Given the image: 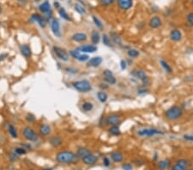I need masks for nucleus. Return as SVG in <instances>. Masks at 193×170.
<instances>
[{
  "label": "nucleus",
  "instance_id": "nucleus-27",
  "mask_svg": "<svg viewBox=\"0 0 193 170\" xmlns=\"http://www.w3.org/2000/svg\"><path fill=\"white\" fill-rule=\"evenodd\" d=\"M111 157H112V160L114 162H122L123 160H124V156L122 153L120 152H113L112 155H111Z\"/></svg>",
  "mask_w": 193,
  "mask_h": 170
},
{
  "label": "nucleus",
  "instance_id": "nucleus-6",
  "mask_svg": "<svg viewBox=\"0 0 193 170\" xmlns=\"http://www.w3.org/2000/svg\"><path fill=\"white\" fill-rule=\"evenodd\" d=\"M22 136L24 137V139L26 140L31 141V142H36L39 139V136L36 133V132L29 126H26V127L23 128Z\"/></svg>",
  "mask_w": 193,
  "mask_h": 170
},
{
  "label": "nucleus",
  "instance_id": "nucleus-18",
  "mask_svg": "<svg viewBox=\"0 0 193 170\" xmlns=\"http://www.w3.org/2000/svg\"><path fill=\"white\" fill-rule=\"evenodd\" d=\"M103 61L102 58L100 57V56H95V57H93L91 58L90 59L88 60V66L89 67H94V68H96V67H99L101 63Z\"/></svg>",
  "mask_w": 193,
  "mask_h": 170
},
{
  "label": "nucleus",
  "instance_id": "nucleus-21",
  "mask_svg": "<svg viewBox=\"0 0 193 170\" xmlns=\"http://www.w3.org/2000/svg\"><path fill=\"white\" fill-rule=\"evenodd\" d=\"M20 52L25 57V58H29L32 55V52H31V48L29 45L27 44H23L20 46Z\"/></svg>",
  "mask_w": 193,
  "mask_h": 170
},
{
  "label": "nucleus",
  "instance_id": "nucleus-2",
  "mask_svg": "<svg viewBox=\"0 0 193 170\" xmlns=\"http://www.w3.org/2000/svg\"><path fill=\"white\" fill-rule=\"evenodd\" d=\"M184 110L178 105H173L165 111V118L169 121H177L182 118Z\"/></svg>",
  "mask_w": 193,
  "mask_h": 170
},
{
  "label": "nucleus",
  "instance_id": "nucleus-56",
  "mask_svg": "<svg viewBox=\"0 0 193 170\" xmlns=\"http://www.w3.org/2000/svg\"><path fill=\"white\" fill-rule=\"evenodd\" d=\"M34 1H36V2H39V1H41V0H34Z\"/></svg>",
  "mask_w": 193,
  "mask_h": 170
},
{
  "label": "nucleus",
  "instance_id": "nucleus-49",
  "mask_svg": "<svg viewBox=\"0 0 193 170\" xmlns=\"http://www.w3.org/2000/svg\"><path fill=\"white\" fill-rule=\"evenodd\" d=\"M110 163H111V162H110L109 158H108V157H104V159H103V164H104L105 167H109V166H110Z\"/></svg>",
  "mask_w": 193,
  "mask_h": 170
},
{
  "label": "nucleus",
  "instance_id": "nucleus-43",
  "mask_svg": "<svg viewBox=\"0 0 193 170\" xmlns=\"http://www.w3.org/2000/svg\"><path fill=\"white\" fill-rule=\"evenodd\" d=\"M15 154H17L18 155H22L26 154V150L23 149L22 147H17L15 149Z\"/></svg>",
  "mask_w": 193,
  "mask_h": 170
},
{
  "label": "nucleus",
  "instance_id": "nucleus-35",
  "mask_svg": "<svg viewBox=\"0 0 193 170\" xmlns=\"http://www.w3.org/2000/svg\"><path fill=\"white\" fill-rule=\"evenodd\" d=\"M104 77L106 83H108L109 85H114L117 83V79L113 75H110V76H106Z\"/></svg>",
  "mask_w": 193,
  "mask_h": 170
},
{
  "label": "nucleus",
  "instance_id": "nucleus-55",
  "mask_svg": "<svg viewBox=\"0 0 193 170\" xmlns=\"http://www.w3.org/2000/svg\"><path fill=\"white\" fill-rule=\"evenodd\" d=\"M2 12V8H1V6H0V13Z\"/></svg>",
  "mask_w": 193,
  "mask_h": 170
},
{
  "label": "nucleus",
  "instance_id": "nucleus-19",
  "mask_svg": "<svg viewBox=\"0 0 193 170\" xmlns=\"http://www.w3.org/2000/svg\"><path fill=\"white\" fill-rule=\"evenodd\" d=\"M159 63H160L161 67L163 69V71L166 73V74H172V73L173 72V67L171 66V64L166 61V59H161L160 61H159Z\"/></svg>",
  "mask_w": 193,
  "mask_h": 170
},
{
  "label": "nucleus",
  "instance_id": "nucleus-46",
  "mask_svg": "<svg viewBox=\"0 0 193 170\" xmlns=\"http://www.w3.org/2000/svg\"><path fill=\"white\" fill-rule=\"evenodd\" d=\"M120 68L123 71L126 70V68H127V62L125 61V60H124V59H122L120 61Z\"/></svg>",
  "mask_w": 193,
  "mask_h": 170
},
{
  "label": "nucleus",
  "instance_id": "nucleus-9",
  "mask_svg": "<svg viewBox=\"0 0 193 170\" xmlns=\"http://www.w3.org/2000/svg\"><path fill=\"white\" fill-rule=\"evenodd\" d=\"M53 52L56 54V56L63 61H68L69 60V54L62 48L59 46H53Z\"/></svg>",
  "mask_w": 193,
  "mask_h": 170
},
{
  "label": "nucleus",
  "instance_id": "nucleus-39",
  "mask_svg": "<svg viewBox=\"0 0 193 170\" xmlns=\"http://www.w3.org/2000/svg\"><path fill=\"white\" fill-rule=\"evenodd\" d=\"M75 10H76V12H78V13L81 14V15H84V14L86 13L84 8H83V6L79 5V4H76V5H75Z\"/></svg>",
  "mask_w": 193,
  "mask_h": 170
},
{
  "label": "nucleus",
  "instance_id": "nucleus-31",
  "mask_svg": "<svg viewBox=\"0 0 193 170\" xmlns=\"http://www.w3.org/2000/svg\"><path fill=\"white\" fill-rule=\"evenodd\" d=\"M102 42H103V44H104L105 46H108V47H113V46L112 39L107 34H106L102 35Z\"/></svg>",
  "mask_w": 193,
  "mask_h": 170
},
{
  "label": "nucleus",
  "instance_id": "nucleus-52",
  "mask_svg": "<svg viewBox=\"0 0 193 170\" xmlns=\"http://www.w3.org/2000/svg\"><path fill=\"white\" fill-rule=\"evenodd\" d=\"M8 55L6 54V53H4V54H2V55H0V61H3V60H4L5 59H6V57H7Z\"/></svg>",
  "mask_w": 193,
  "mask_h": 170
},
{
  "label": "nucleus",
  "instance_id": "nucleus-59",
  "mask_svg": "<svg viewBox=\"0 0 193 170\" xmlns=\"http://www.w3.org/2000/svg\"><path fill=\"white\" fill-rule=\"evenodd\" d=\"M31 170H34V169H31Z\"/></svg>",
  "mask_w": 193,
  "mask_h": 170
},
{
  "label": "nucleus",
  "instance_id": "nucleus-25",
  "mask_svg": "<svg viewBox=\"0 0 193 170\" xmlns=\"http://www.w3.org/2000/svg\"><path fill=\"white\" fill-rule=\"evenodd\" d=\"M108 132L115 137H118L119 135H121V131L119 128V125H111L108 129Z\"/></svg>",
  "mask_w": 193,
  "mask_h": 170
},
{
  "label": "nucleus",
  "instance_id": "nucleus-36",
  "mask_svg": "<svg viewBox=\"0 0 193 170\" xmlns=\"http://www.w3.org/2000/svg\"><path fill=\"white\" fill-rule=\"evenodd\" d=\"M59 13L60 16H61L63 19H64V20H66V21H71V17H70V15H68V13L66 12V10H65L64 8H59Z\"/></svg>",
  "mask_w": 193,
  "mask_h": 170
},
{
  "label": "nucleus",
  "instance_id": "nucleus-50",
  "mask_svg": "<svg viewBox=\"0 0 193 170\" xmlns=\"http://www.w3.org/2000/svg\"><path fill=\"white\" fill-rule=\"evenodd\" d=\"M123 169L124 170H132V166L130 163H125L123 165Z\"/></svg>",
  "mask_w": 193,
  "mask_h": 170
},
{
  "label": "nucleus",
  "instance_id": "nucleus-7",
  "mask_svg": "<svg viewBox=\"0 0 193 170\" xmlns=\"http://www.w3.org/2000/svg\"><path fill=\"white\" fill-rule=\"evenodd\" d=\"M169 38L173 42H179L183 39V34L178 29H173L169 33Z\"/></svg>",
  "mask_w": 193,
  "mask_h": 170
},
{
  "label": "nucleus",
  "instance_id": "nucleus-24",
  "mask_svg": "<svg viewBox=\"0 0 193 170\" xmlns=\"http://www.w3.org/2000/svg\"><path fill=\"white\" fill-rule=\"evenodd\" d=\"M49 143L53 147H59L63 143V139L59 136H53L50 139Z\"/></svg>",
  "mask_w": 193,
  "mask_h": 170
},
{
  "label": "nucleus",
  "instance_id": "nucleus-1",
  "mask_svg": "<svg viewBox=\"0 0 193 170\" xmlns=\"http://www.w3.org/2000/svg\"><path fill=\"white\" fill-rule=\"evenodd\" d=\"M56 160L63 164H71L75 163L79 160V157L76 154L73 153L72 151L64 150L60 151L56 155Z\"/></svg>",
  "mask_w": 193,
  "mask_h": 170
},
{
  "label": "nucleus",
  "instance_id": "nucleus-3",
  "mask_svg": "<svg viewBox=\"0 0 193 170\" xmlns=\"http://www.w3.org/2000/svg\"><path fill=\"white\" fill-rule=\"evenodd\" d=\"M165 132L155 128V127H149V128H143L136 132L137 136L141 138H153L156 136H163L165 135Z\"/></svg>",
  "mask_w": 193,
  "mask_h": 170
},
{
  "label": "nucleus",
  "instance_id": "nucleus-11",
  "mask_svg": "<svg viewBox=\"0 0 193 170\" xmlns=\"http://www.w3.org/2000/svg\"><path fill=\"white\" fill-rule=\"evenodd\" d=\"M51 30L52 32L53 35L60 38L61 37V30H60L59 22L57 19H53L51 22Z\"/></svg>",
  "mask_w": 193,
  "mask_h": 170
},
{
  "label": "nucleus",
  "instance_id": "nucleus-40",
  "mask_svg": "<svg viewBox=\"0 0 193 170\" xmlns=\"http://www.w3.org/2000/svg\"><path fill=\"white\" fill-rule=\"evenodd\" d=\"M183 140L193 143V135L192 134H189V133H185V134L183 135Z\"/></svg>",
  "mask_w": 193,
  "mask_h": 170
},
{
  "label": "nucleus",
  "instance_id": "nucleus-29",
  "mask_svg": "<svg viewBox=\"0 0 193 170\" xmlns=\"http://www.w3.org/2000/svg\"><path fill=\"white\" fill-rule=\"evenodd\" d=\"M40 10L42 12V13H48L51 11V5L49 3V2L45 1L43 3H41L40 5Z\"/></svg>",
  "mask_w": 193,
  "mask_h": 170
},
{
  "label": "nucleus",
  "instance_id": "nucleus-48",
  "mask_svg": "<svg viewBox=\"0 0 193 170\" xmlns=\"http://www.w3.org/2000/svg\"><path fill=\"white\" fill-rule=\"evenodd\" d=\"M99 87H100V89H101V90H102V91H105L106 90H107V89L109 88L108 83H100Z\"/></svg>",
  "mask_w": 193,
  "mask_h": 170
},
{
  "label": "nucleus",
  "instance_id": "nucleus-32",
  "mask_svg": "<svg viewBox=\"0 0 193 170\" xmlns=\"http://www.w3.org/2000/svg\"><path fill=\"white\" fill-rule=\"evenodd\" d=\"M97 98L101 103H105L108 99V95L105 91H100L97 93Z\"/></svg>",
  "mask_w": 193,
  "mask_h": 170
},
{
  "label": "nucleus",
  "instance_id": "nucleus-58",
  "mask_svg": "<svg viewBox=\"0 0 193 170\" xmlns=\"http://www.w3.org/2000/svg\"><path fill=\"white\" fill-rule=\"evenodd\" d=\"M75 170H81V169H75Z\"/></svg>",
  "mask_w": 193,
  "mask_h": 170
},
{
  "label": "nucleus",
  "instance_id": "nucleus-53",
  "mask_svg": "<svg viewBox=\"0 0 193 170\" xmlns=\"http://www.w3.org/2000/svg\"><path fill=\"white\" fill-rule=\"evenodd\" d=\"M54 6H55V8H57V9H59L60 7L59 3L58 2H55V3H54Z\"/></svg>",
  "mask_w": 193,
  "mask_h": 170
},
{
  "label": "nucleus",
  "instance_id": "nucleus-16",
  "mask_svg": "<svg viewBox=\"0 0 193 170\" xmlns=\"http://www.w3.org/2000/svg\"><path fill=\"white\" fill-rule=\"evenodd\" d=\"M188 167V161L185 159H179L173 166L172 170H186Z\"/></svg>",
  "mask_w": 193,
  "mask_h": 170
},
{
  "label": "nucleus",
  "instance_id": "nucleus-33",
  "mask_svg": "<svg viewBox=\"0 0 193 170\" xmlns=\"http://www.w3.org/2000/svg\"><path fill=\"white\" fill-rule=\"evenodd\" d=\"M111 39H112V41H113V42L114 44L121 45V43H122L121 38L119 37L118 34H116V33H114V32L111 33Z\"/></svg>",
  "mask_w": 193,
  "mask_h": 170
},
{
  "label": "nucleus",
  "instance_id": "nucleus-13",
  "mask_svg": "<svg viewBox=\"0 0 193 170\" xmlns=\"http://www.w3.org/2000/svg\"><path fill=\"white\" fill-rule=\"evenodd\" d=\"M77 51L81 52H85V53H93L95 52L98 50V47L95 45H84V46H80L76 48Z\"/></svg>",
  "mask_w": 193,
  "mask_h": 170
},
{
  "label": "nucleus",
  "instance_id": "nucleus-8",
  "mask_svg": "<svg viewBox=\"0 0 193 170\" xmlns=\"http://www.w3.org/2000/svg\"><path fill=\"white\" fill-rule=\"evenodd\" d=\"M70 54L71 55L72 58H74L75 59H77L78 61L85 62L89 59V56L88 54L82 53L81 52H79L77 50H71L70 52Z\"/></svg>",
  "mask_w": 193,
  "mask_h": 170
},
{
  "label": "nucleus",
  "instance_id": "nucleus-41",
  "mask_svg": "<svg viewBox=\"0 0 193 170\" xmlns=\"http://www.w3.org/2000/svg\"><path fill=\"white\" fill-rule=\"evenodd\" d=\"M116 0H100V3L103 6H109L112 5Z\"/></svg>",
  "mask_w": 193,
  "mask_h": 170
},
{
  "label": "nucleus",
  "instance_id": "nucleus-37",
  "mask_svg": "<svg viewBox=\"0 0 193 170\" xmlns=\"http://www.w3.org/2000/svg\"><path fill=\"white\" fill-rule=\"evenodd\" d=\"M92 18H93V21H94L95 26H96L99 29H103L104 27H103V23L101 22V21L97 16H95V15H93Z\"/></svg>",
  "mask_w": 193,
  "mask_h": 170
},
{
  "label": "nucleus",
  "instance_id": "nucleus-34",
  "mask_svg": "<svg viewBox=\"0 0 193 170\" xmlns=\"http://www.w3.org/2000/svg\"><path fill=\"white\" fill-rule=\"evenodd\" d=\"M82 108L84 112H90L93 110L94 108V104L92 102H89V101H86L84 103H83L82 105Z\"/></svg>",
  "mask_w": 193,
  "mask_h": 170
},
{
  "label": "nucleus",
  "instance_id": "nucleus-22",
  "mask_svg": "<svg viewBox=\"0 0 193 170\" xmlns=\"http://www.w3.org/2000/svg\"><path fill=\"white\" fill-rule=\"evenodd\" d=\"M158 169L161 170H166L168 169L171 166V161L169 159H166V160H161L158 162L157 163Z\"/></svg>",
  "mask_w": 193,
  "mask_h": 170
},
{
  "label": "nucleus",
  "instance_id": "nucleus-51",
  "mask_svg": "<svg viewBox=\"0 0 193 170\" xmlns=\"http://www.w3.org/2000/svg\"><path fill=\"white\" fill-rule=\"evenodd\" d=\"M110 75H113V71H112L111 70L106 69V70H105L104 71H103V76H104V77H106V76H110Z\"/></svg>",
  "mask_w": 193,
  "mask_h": 170
},
{
  "label": "nucleus",
  "instance_id": "nucleus-45",
  "mask_svg": "<svg viewBox=\"0 0 193 170\" xmlns=\"http://www.w3.org/2000/svg\"><path fill=\"white\" fill-rule=\"evenodd\" d=\"M26 120H27V121H29L30 123H33V122H34V120H35V117H34L32 113H29V114L26 116Z\"/></svg>",
  "mask_w": 193,
  "mask_h": 170
},
{
  "label": "nucleus",
  "instance_id": "nucleus-4",
  "mask_svg": "<svg viewBox=\"0 0 193 170\" xmlns=\"http://www.w3.org/2000/svg\"><path fill=\"white\" fill-rule=\"evenodd\" d=\"M131 76L136 78L137 80L141 81L143 87H147L150 84V80L149 77L147 75V73L145 72V71L143 70H139V69H135L131 72Z\"/></svg>",
  "mask_w": 193,
  "mask_h": 170
},
{
  "label": "nucleus",
  "instance_id": "nucleus-57",
  "mask_svg": "<svg viewBox=\"0 0 193 170\" xmlns=\"http://www.w3.org/2000/svg\"><path fill=\"white\" fill-rule=\"evenodd\" d=\"M192 6H193V0H192Z\"/></svg>",
  "mask_w": 193,
  "mask_h": 170
},
{
  "label": "nucleus",
  "instance_id": "nucleus-28",
  "mask_svg": "<svg viewBox=\"0 0 193 170\" xmlns=\"http://www.w3.org/2000/svg\"><path fill=\"white\" fill-rule=\"evenodd\" d=\"M91 152L89 151V150H88L87 148H84V147H81L77 150V152H76V155H78L79 158L83 159V157H85L86 155H88L89 154H90Z\"/></svg>",
  "mask_w": 193,
  "mask_h": 170
},
{
  "label": "nucleus",
  "instance_id": "nucleus-5",
  "mask_svg": "<svg viewBox=\"0 0 193 170\" xmlns=\"http://www.w3.org/2000/svg\"><path fill=\"white\" fill-rule=\"evenodd\" d=\"M73 87L81 93H88L92 90V86L88 80H81L73 83Z\"/></svg>",
  "mask_w": 193,
  "mask_h": 170
},
{
  "label": "nucleus",
  "instance_id": "nucleus-14",
  "mask_svg": "<svg viewBox=\"0 0 193 170\" xmlns=\"http://www.w3.org/2000/svg\"><path fill=\"white\" fill-rule=\"evenodd\" d=\"M117 4L122 10H128L133 5V0H118Z\"/></svg>",
  "mask_w": 193,
  "mask_h": 170
},
{
  "label": "nucleus",
  "instance_id": "nucleus-23",
  "mask_svg": "<svg viewBox=\"0 0 193 170\" xmlns=\"http://www.w3.org/2000/svg\"><path fill=\"white\" fill-rule=\"evenodd\" d=\"M39 132L41 133V135L44 136V137H46L48 136L51 132H52V129H51V126L49 125H46V124H44V125H41L40 126V129H39Z\"/></svg>",
  "mask_w": 193,
  "mask_h": 170
},
{
  "label": "nucleus",
  "instance_id": "nucleus-44",
  "mask_svg": "<svg viewBox=\"0 0 193 170\" xmlns=\"http://www.w3.org/2000/svg\"><path fill=\"white\" fill-rule=\"evenodd\" d=\"M147 93H148V90H147L146 87H142V88H140V89L137 90V94H138L139 95H144V94H146Z\"/></svg>",
  "mask_w": 193,
  "mask_h": 170
},
{
  "label": "nucleus",
  "instance_id": "nucleus-12",
  "mask_svg": "<svg viewBox=\"0 0 193 170\" xmlns=\"http://www.w3.org/2000/svg\"><path fill=\"white\" fill-rule=\"evenodd\" d=\"M120 121H121L120 116L116 113L110 114L106 118V122L109 125H119Z\"/></svg>",
  "mask_w": 193,
  "mask_h": 170
},
{
  "label": "nucleus",
  "instance_id": "nucleus-38",
  "mask_svg": "<svg viewBox=\"0 0 193 170\" xmlns=\"http://www.w3.org/2000/svg\"><path fill=\"white\" fill-rule=\"evenodd\" d=\"M9 133H10V135L13 139H17V137H18L17 131H16L15 126L12 125H10L9 126Z\"/></svg>",
  "mask_w": 193,
  "mask_h": 170
},
{
  "label": "nucleus",
  "instance_id": "nucleus-30",
  "mask_svg": "<svg viewBox=\"0 0 193 170\" xmlns=\"http://www.w3.org/2000/svg\"><path fill=\"white\" fill-rule=\"evenodd\" d=\"M127 55L131 59H136L140 55V52H139L138 50H136L135 48H131L127 51Z\"/></svg>",
  "mask_w": 193,
  "mask_h": 170
},
{
  "label": "nucleus",
  "instance_id": "nucleus-10",
  "mask_svg": "<svg viewBox=\"0 0 193 170\" xmlns=\"http://www.w3.org/2000/svg\"><path fill=\"white\" fill-rule=\"evenodd\" d=\"M149 25L151 29H159V28H161L162 26V18L160 16L155 15V16L150 18Z\"/></svg>",
  "mask_w": 193,
  "mask_h": 170
},
{
  "label": "nucleus",
  "instance_id": "nucleus-15",
  "mask_svg": "<svg viewBox=\"0 0 193 170\" xmlns=\"http://www.w3.org/2000/svg\"><path fill=\"white\" fill-rule=\"evenodd\" d=\"M30 21L32 22H38L39 25L41 27V28H45V25H46V22L45 20V18L43 16L38 14V13H35L34 15H32L31 18H30Z\"/></svg>",
  "mask_w": 193,
  "mask_h": 170
},
{
  "label": "nucleus",
  "instance_id": "nucleus-20",
  "mask_svg": "<svg viewBox=\"0 0 193 170\" xmlns=\"http://www.w3.org/2000/svg\"><path fill=\"white\" fill-rule=\"evenodd\" d=\"M88 39V36L85 33H76L72 35L71 40L75 42H83Z\"/></svg>",
  "mask_w": 193,
  "mask_h": 170
},
{
  "label": "nucleus",
  "instance_id": "nucleus-26",
  "mask_svg": "<svg viewBox=\"0 0 193 170\" xmlns=\"http://www.w3.org/2000/svg\"><path fill=\"white\" fill-rule=\"evenodd\" d=\"M91 41H92V43L94 45H96L100 42L101 41V35H100V33L98 31L94 30L91 34Z\"/></svg>",
  "mask_w": 193,
  "mask_h": 170
},
{
  "label": "nucleus",
  "instance_id": "nucleus-47",
  "mask_svg": "<svg viewBox=\"0 0 193 170\" xmlns=\"http://www.w3.org/2000/svg\"><path fill=\"white\" fill-rule=\"evenodd\" d=\"M18 155L15 154V152L14 151V152H10V158L11 159V161H13V162H15V160H17L18 159Z\"/></svg>",
  "mask_w": 193,
  "mask_h": 170
},
{
  "label": "nucleus",
  "instance_id": "nucleus-54",
  "mask_svg": "<svg viewBox=\"0 0 193 170\" xmlns=\"http://www.w3.org/2000/svg\"><path fill=\"white\" fill-rule=\"evenodd\" d=\"M18 1H20V2H24V1H26V0H18Z\"/></svg>",
  "mask_w": 193,
  "mask_h": 170
},
{
  "label": "nucleus",
  "instance_id": "nucleus-42",
  "mask_svg": "<svg viewBox=\"0 0 193 170\" xmlns=\"http://www.w3.org/2000/svg\"><path fill=\"white\" fill-rule=\"evenodd\" d=\"M186 21L189 25L193 27V12H190L186 15Z\"/></svg>",
  "mask_w": 193,
  "mask_h": 170
},
{
  "label": "nucleus",
  "instance_id": "nucleus-17",
  "mask_svg": "<svg viewBox=\"0 0 193 170\" xmlns=\"http://www.w3.org/2000/svg\"><path fill=\"white\" fill-rule=\"evenodd\" d=\"M82 161H83V162L85 163L86 165L91 166V165L95 164V163L98 162V157H97L96 155H93L92 153H90V154H89L88 155H86L85 157H83V158L82 159Z\"/></svg>",
  "mask_w": 193,
  "mask_h": 170
}]
</instances>
